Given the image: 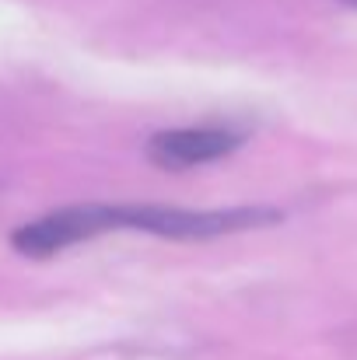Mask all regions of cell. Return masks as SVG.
<instances>
[{
	"label": "cell",
	"instance_id": "cell-1",
	"mask_svg": "<svg viewBox=\"0 0 357 360\" xmlns=\"http://www.w3.org/2000/svg\"><path fill=\"white\" fill-rule=\"evenodd\" d=\"M106 203H84V207H63L46 214L42 221H32L11 235V245L28 259H49L77 241L106 235Z\"/></svg>",
	"mask_w": 357,
	"mask_h": 360
},
{
	"label": "cell",
	"instance_id": "cell-2",
	"mask_svg": "<svg viewBox=\"0 0 357 360\" xmlns=\"http://www.w3.org/2000/svg\"><path fill=\"white\" fill-rule=\"evenodd\" d=\"M242 143L235 129L225 126H200V129H161L147 140V158L158 168L182 172L196 165H211L218 158H228Z\"/></svg>",
	"mask_w": 357,
	"mask_h": 360
},
{
	"label": "cell",
	"instance_id": "cell-3",
	"mask_svg": "<svg viewBox=\"0 0 357 360\" xmlns=\"http://www.w3.org/2000/svg\"><path fill=\"white\" fill-rule=\"evenodd\" d=\"M347 4H351V7H357V0H347Z\"/></svg>",
	"mask_w": 357,
	"mask_h": 360
}]
</instances>
